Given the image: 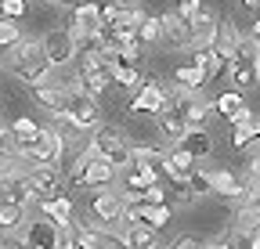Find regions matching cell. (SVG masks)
I'll return each mask as SVG.
<instances>
[{"label":"cell","instance_id":"obj_1","mask_svg":"<svg viewBox=\"0 0 260 249\" xmlns=\"http://www.w3.org/2000/svg\"><path fill=\"white\" fill-rule=\"evenodd\" d=\"M11 51V73L22 80V83H29V87H37V83H47L51 80V61H47V54H44V47H40V40H18L15 47H8Z\"/></svg>","mask_w":260,"mask_h":249},{"label":"cell","instance_id":"obj_2","mask_svg":"<svg viewBox=\"0 0 260 249\" xmlns=\"http://www.w3.org/2000/svg\"><path fill=\"white\" fill-rule=\"evenodd\" d=\"M90 148L102 155L105 163H112L116 170H123L126 163H130V137H126V130L123 127H112V123H98L94 127V137H90Z\"/></svg>","mask_w":260,"mask_h":249},{"label":"cell","instance_id":"obj_3","mask_svg":"<svg viewBox=\"0 0 260 249\" xmlns=\"http://www.w3.org/2000/svg\"><path fill=\"white\" fill-rule=\"evenodd\" d=\"M109 83H112V65L98 54V47L80 51V73H76V83H73V87H80L83 94L98 98V94H105Z\"/></svg>","mask_w":260,"mask_h":249},{"label":"cell","instance_id":"obj_4","mask_svg":"<svg viewBox=\"0 0 260 249\" xmlns=\"http://www.w3.org/2000/svg\"><path fill=\"white\" fill-rule=\"evenodd\" d=\"M170 109H174V87H167L159 76H145V83L130 101V116H159Z\"/></svg>","mask_w":260,"mask_h":249},{"label":"cell","instance_id":"obj_5","mask_svg":"<svg viewBox=\"0 0 260 249\" xmlns=\"http://www.w3.org/2000/svg\"><path fill=\"white\" fill-rule=\"evenodd\" d=\"M123 199H119V192H112V188H98L94 192V199H90V209H87V221H94L98 228H105V231H116V235H123V228H126V221H123Z\"/></svg>","mask_w":260,"mask_h":249},{"label":"cell","instance_id":"obj_6","mask_svg":"<svg viewBox=\"0 0 260 249\" xmlns=\"http://www.w3.org/2000/svg\"><path fill=\"white\" fill-rule=\"evenodd\" d=\"M65 119H69L80 134L94 130L98 123H102V109H98V98L83 94L80 87H73V83H69V105H65Z\"/></svg>","mask_w":260,"mask_h":249},{"label":"cell","instance_id":"obj_7","mask_svg":"<svg viewBox=\"0 0 260 249\" xmlns=\"http://www.w3.org/2000/svg\"><path fill=\"white\" fill-rule=\"evenodd\" d=\"M69 235H73V249H123L126 242H123V235H116V231H105V228H98V224H90V221H83V224H69Z\"/></svg>","mask_w":260,"mask_h":249},{"label":"cell","instance_id":"obj_8","mask_svg":"<svg viewBox=\"0 0 260 249\" xmlns=\"http://www.w3.org/2000/svg\"><path fill=\"white\" fill-rule=\"evenodd\" d=\"M61 152H65V141L54 127H40L37 137H32L29 152H25V159L29 163H37V166H58L61 163Z\"/></svg>","mask_w":260,"mask_h":249},{"label":"cell","instance_id":"obj_9","mask_svg":"<svg viewBox=\"0 0 260 249\" xmlns=\"http://www.w3.org/2000/svg\"><path fill=\"white\" fill-rule=\"evenodd\" d=\"M174 112L184 119V127H206L213 105L206 98H199V90H177L174 87Z\"/></svg>","mask_w":260,"mask_h":249},{"label":"cell","instance_id":"obj_10","mask_svg":"<svg viewBox=\"0 0 260 249\" xmlns=\"http://www.w3.org/2000/svg\"><path fill=\"white\" fill-rule=\"evenodd\" d=\"M22 238L29 249H58V224L51 221V217H37V221H25L22 228Z\"/></svg>","mask_w":260,"mask_h":249},{"label":"cell","instance_id":"obj_11","mask_svg":"<svg viewBox=\"0 0 260 249\" xmlns=\"http://www.w3.org/2000/svg\"><path fill=\"white\" fill-rule=\"evenodd\" d=\"M40 47H44V54H47L51 65H65V61L76 58V47H73V40H69L65 29H51V33H44L40 37Z\"/></svg>","mask_w":260,"mask_h":249},{"label":"cell","instance_id":"obj_12","mask_svg":"<svg viewBox=\"0 0 260 249\" xmlns=\"http://www.w3.org/2000/svg\"><path fill=\"white\" fill-rule=\"evenodd\" d=\"M191 33H195V47H213V40H217V29H220V18H217V11L213 8H199L191 18Z\"/></svg>","mask_w":260,"mask_h":249},{"label":"cell","instance_id":"obj_13","mask_svg":"<svg viewBox=\"0 0 260 249\" xmlns=\"http://www.w3.org/2000/svg\"><path fill=\"white\" fill-rule=\"evenodd\" d=\"M29 184H32L37 202H40V199H51V195H58V192H65L58 166H32V170H29Z\"/></svg>","mask_w":260,"mask_h":249},{"label":"cell","instance_id":"obj_14","mask_svg":"<svg viewBox=\"0 0 260 249\" xmlns=\"http://www.w3.org/2000/svg\"><path fill=\"white\" fill-rule=\"evenodd\" d=\"M159 22H162V40H170L174 47H195V33L188 18H181L177 11H167L159 15Z\"/></svg>","mask_w":260,"mask_h":249},{"label":"cell","instance_id":"obj_15","mask_svg":"<svg viewBox=\"0 0 260 249\" xmlns=\"http://www.w3.org/2000/svg\"><path fill=\"white\" fill-rule=\"evenodd\" d=\"M224 73H228V80L235 83V90H249V87H256V83H260L256 58H242V54H235V58L224 65Z\"/></svg>","mask_w":260,"mask_h":249},{"label":"cell","instance_id":"obj_16","mask_svg":"<svg viewBox=\"0 0 260 249\" xmlns=\"http://www.w3.org/2000/svg\"><path fill=\"white\" fill-rule=\"evenodd\" d=\"M148 184H159V166H145V163H126L123 166V192L141 195Z\"/></svg>","mask_w":260,"mask_h":249},{"label":"cell","instance_id":"obj_17","mask_svg":"<svg viewBox=\"0 0 260 249\" xmlns=\"http://www.w3.org/2000/svg\"><path fill=\"white\" fill-rule=\"evenodd\" d=\"M32 98L58 116V112H65V105H69V87L58 83V80H47V83H37V87H32Z\"/></svg>","mask_w":260,"mask_h":249},{"label":"cell","instance_id":"obj_18","mask_svg":"<svg viewBox=\"0 0 260 249\" xmlns=\"http://www.w3.org/2000/svg\"><path fill=\"white\" fill-rule=\"evenodd\" d=\"M162 166H167V173H170V181H174V184H184V181L191 177V170L199 166V163H195L181 145H174L167 155H162Z\"/></svg>","mask_w":260,"mask_h":249},{"label":"cell","instance_id":"obj_19","mask_svg":"<svg viewBox=\"0 0 260 249\" xmlns=\"http://www.w3.org/2000/svg\"><path fill=\"white\" fill-rule=\"evenodd\" d=\"M116 166L112 163H105L102 155H94V159L87 163V170H83V188H112V181H116Z\"/></svg>","mask_w":260,"mask_h":249},{"label":"cell","instance_id":"obj_20","mask_svg":"<svg viewBox=\"0 0 260 249\" xmlns=\"http://www.w3.org/2000/svg\"><path fill=\"white\" fill-rule=\"evenodd\" d=\"M4 188H8V199L18 202V206H25V209L37 202V195H32V184H29V170L8 173V177H4Z\"/></svg>","mask_w":260,"mask_h":249},{"label":"cell","instance_id":"obj_21","mask_svg":"<svg viewBox=\"0 0 260 249\" xmlns=\"http://www.w3.org/2000/svg\"><path fill=\"white\" fill-rule=\"evenodd\" d=\"M181 148L191 155L195 163H203L206 155L213 152V137H210V130H206V127H188V134L181 137Z\"/></svg>","mask_w":260,"mask_h":249},{"label":"cell","instance_id":"obj_22","mask_svg":"<svg viewBox=\"0 0 260 249\" xmlns=\"http://www.w3.org/2000/svg\"><path fill=\"white\" fill-rule=\"evenodd\" d=\"M25 206L11 202V199H0V235H22L25 228Z\"/></svg>","mask_w":260,"mask_h":249},{"label":"cell","instance_id":"obj_23","mask_svg":"<svg viewBox=\"0 0 260 249\" xmlns=\"http://www.w3.org/2000/svg\"><path fill=\"white\" fill-rule=\"evenodd\" d=\"M37 206L44 209V217H51L54 224H73V199L65 195V192H58L51 199H40Z\"/></svg>","mask_w":260,"mask_h":249},{"label":"cell","instance_id":"obj_24","mask_svg":"<svg viewBox=\"0 0 260 249\" xmlns=\"http://www.w3.org/2000/svg\"><path fill=\"white\" fill-rule=\"evenodd\" d=\"M37 123H32L29 116H18V119H11V127H8V137H11V145H15V152H29V145H32V137H37Z\"/></svg>","mask_w":260,"mask_h":249},{"label":"cell","instance_id":"obj_25","mask_svg":"<svg viewBox=\"0 0 260 249\" xmlns=\"http://www.w3.org/2000/svg\"><path fill=\"white\" fill-rule=\"evenodd\" d=\"M138 209H141V224H148V228H167L170 221H174V206L170 202H141L138 199Z\"/></svg>","mask_w":260,"mask_h":249},{"label":"cell","instance_id":"obj_26","mask_svg":"<svg viewBox=\"0 0 260 249\" xmlns=\"http://www.w3.org/2000/svg\"><path fill=\"white\" fill-rule=\"evenodd\" d=\"M206 192H213V195H220L228 202L239 192V181H235L232 170H206Z\"/></svg>","mask_w":260,"mask_h":249},{"label":"cell","instance_id":"obj_27","mask_svg":"<svg viewBox=\"0 0 260 249\" xmlns=\"http://www.w3.org/2000/svg\"><path fill=\"white\" fill-rule=\"evenodd\" d=\"M98 18H102V8H98L94 0H76L73 15H69V25H80V29H87V33H94Z\"/></svg>","mask_w":260,"mask_h":249},{"label":"cell","instance_id":"obj_28","mask_svg":"<svg viewBox=\"0 0 260 249\" xmlns=\"http://www.w3.org/2000/svg\"><path fill=\"white\" fill-rule=\"evenodd\" d=\"M191 65L206 76V83H213V80L220 76V69H224V61L213 54V47H195V51H191Z\"/></svg>","mask_w":260,"mask_h":249},{"label":"cell","instance_id":"obj_29","mask_svg":"<svg viewBox=\"0 0 260 249\" xmlns=\"http://www.w3.org/2000/svg\"><path fill=\"white\" fill-rule=\"evenodd\" d=\"M123 242H126L130 249H159L155 228H148V224H126V228H123Z\"/></svg>","mask_w":260,"mask_h":249},{"label":"cell","instance_id":"obj_30","mask_svg":"<svg viewBox=\"0 0 260 249\" xmlns=\"http://www.w3.org/2000/svg\"><path fill=\"white\" fill-rule=\"evenodd\" d=\"M159 134L167 137L170 145H181V137L188 134V127H184V119L170 109V112H159Z\"/></svg>","mask_w":260,"mask_h":249},{"label":"cell","instance_id":"obj_31","mask_svg":"<svg viewBox=\"0 0 260 249\" xmlns=\"http://www.w3.org/2000/svg\"><path fill=\"white\" fill-rule=\"evenodd\" d=\"M174 87H177V90H203V87H206V76L195 69V65H177Z\"/></svg>","mask_w":260,"mask_h":249},{"label":"cell","instance_id":"obj_32","mask_svg":"<svg viewBox=\"0 0 260 249\" xmlns=\"http://www.w3.org/2000/svg\"><path fill=\"white\" fill-rule=\"evenodd\" d=\"M94 148H83L80 155H76V159L69 163V170H65V181H69V188H83V170H87V163L94 159Z\"/></svg>","mask_w":260,"mask_h":249},{"label":"cell","instance_id":"obj_33","mask_svg":"<svg viewBox=\"0 0 260 249\" xmlns=\"http://www.w3.org/2000/svg\"><path fill=\"white\" fill-rule=\"evenodd\" d=\"M112 83H119V87H141L145 76L138 73V65H123V61H116V65H112Z\"/></svg>","mask_w":260,"mask_h":249},{"label":"cell","instance_id":"obj_34","mask_svg":"<svg viewBox=\"0 0 260 249\" xmlns=\"http://www.w3.org/2000/svg\"><path fill=\"white\" fill-rule=\"evenodd\" d=\"M145 22V11L134 4V8H119L116 15V25H119V33H138V25Z\"/></svg>","mask_w":260,"mask_h":249},{"label":"cell","instance_id":"obj_35","mask_svg":"<svg viewBox=\"0 0 260 249\" xmlns=\"http://www.w3.org/2000/svg\"><path fill=\"white\" fill-rule=\"evenodd\" d=\"M232 231H246V235H260V213H253L249 206H242V209L235 213V224H232Z\"/></svg>","mask_w":260,"mask_h":249},{"label":"cell","instance_id":"obj_36","mask_svg":"<svg viewBox=\"0 0 260 249\" xmlns=\"http://www.w3.org/2000/svg\"><path fill=\"white\" fill-rule=\"evenodd\" d=\"M18 40H22V29H18V22H15V18H4V15H0V51L15 47Z\"/></svg>","mask_w":260,"mask_h":249},{"label":"cell","instance_id":"obj_37","mask_svg":"<svg viewBox=\"0 0 260 249\" xmlns=\"http://www.w3.org/2000/svg\"><path fill=\"white\" fill-rule=\"evenodd\" d=\"M138 40H141V44H155V40H162V22H159L155 15H145V22L138 25Z\"/></svg>","mask_w":260,"mask_h":249},{"label":"cell","instance_id":"obj_38","mask_svg":"<svg viewBox=\"0 0 260 249\" xmlns=\"http://www.w3.org/2000/svg\"><path fill=\"white\" fill-rule=\"evenodd\" d=\"M239 105H246V101H242V90H228V94H220V98L213 101V112H220V116H232Z\"/></svg>","mask_w":260,"mask_h":249},{"label":"cell","instance_id":"obj_39","mask_svg":"<svg viewBox=\"0 0 260 249\" xmlns=\"http://www.w3.org/2000/svg\"><path fill=\"white\" fill-rule=\"evenodd\" d=\"M162 155H167V152H155V148H130V163H145V166H162Z\"/></svg>","mask_w":260,"mask_h":249},{"label":"cell","instance_id":"obj_40","mask_svg":"<svg viewBox=\"0 0 260 249\" xmlns=\"http://www.w3.org/2000/svg\"><path fill=\"white\" fill-rule=\"evenodd\" d=\"M224 242L228 249H256V235H246V231H228Z\"/></svg>","mask_w":260,"mask_h":249},{"label":"cell","instance_id":"obj_41","mask_svg":"<svg viewBox=\"0 0 260 249\" xmlns=\"http://www.w3.org/2000/svg\"><path fill=\"white\" fill-rule=\"evenodd\" d=\"M253 141V130H249V123L246 127H232V134H228V145H232L235 152H246V145Z\"/></svg>","mask_w":260,"mask_h":249},{"label":"cell","instance_id":"obj_42","mask_svg":"<svg viewBox=\"0 0 260 249\" xmlns=\"http://www.w3.org/2000/svg\"><path fill=\"white\" fill-rule=\"evenodd\" d=\"M0 15H4V18H22L25 15V0H0Z\"/></svg>","mask_w":260,"mask_h":249},{"label":"cell","instance_id":"obj_43","mask_svg":"<svg viewBox=\"0 0 260 249\" xmlns=\"http://www.w3.org/2000/svg\"><path fill=\"white\" fill-rule=\"evenodd\" d=\"M138 199H141V202H167V192H162L159 184H148V188H145Z\"/></svg>","mask_w":260,"mask_h":249},{"label":"cell","instance_id":"obj_44","mask_svg":"<svg viewBox=\"0 0 260 249\" xmlns=\"http://www.w3.org/2000/svg\"><path fill=\"white\" fill-rule=\"evenodd\" d=\"M228 119H232V127H246V123L253 119V112H249L246 105H239V109H235L232 116H228Z\"/></svg>","mask_w":260,"mask_h":249},{"label":"cell","instance_id":"obj_45","mask_svg":"<svg viewBox=\"0 0 260 249\" xmlns=\"http://www.w3.org/2000/svg\"><path fill=\"white\" fill-rule=\"evenodd\" d=\"M199 8H203V0H181V4H177V15H181V18H191Z\"/></svg>","mask_w":260,"mask_h":249},{"label":"cell","instance_id":"obj_46","mask_svg":"<svg viewBox=\"0 0 260 249\" xmlns=\"http://www.w3.org/2000/svg\"><path fill=\"white\" fill-rule=\"evenodd\" d=\"M199 245H203L199 238H191V235H184V238H177V242H170L167 249H199Z\"/></svg>","mask_w":260,"mask_h":249},{"label":"cell","instance_id":"obj_47","mask_svg":"<svg viewBox=\"0 0 260 249\" xmlns=\"http://www.w3.org/2000/svg\"><path fill=\"white\" fill-rule=\"evenodd\" d=\"M0 249H29L22 235H4V242H0Z\"/></svg>","mask_w":260,"mask_h":249},{"label":"cell","instance_id":"obj_48","mask_svg":"<svg viewBox=\"0 0 260 249\" xmlns=\"http://www.w3.org/2000/svg\"><path fill=\"white\" fill-rule=\"evenodd\" d=\"M253 11H256V22H253V29H249V40L260 47V8H253Z\"/></svg>","mask_w":260,"mask_h":249},{"label":"cell","instance_id":"obj_49","mask_svg":"<svg viewBox=\"0 0 260 249\" xmlns=\"http://www.w3.org/2000/svg\"><path fill=\"white\" fill-rule=\"evenodd\" d=\"M246 206H249L253 213H260V188H253V192H249V199H246Z\"/></svg>","mask_w":260,"mask_h":249},{"label":"cell","instance_id":"obj_50","mask_svg":"<svg viewBox=\"0 0 260 249\" xmlns=\"http://www.w3.org/2000/svg\"><path fill=\"white\" fill-rule=\"evenodd\" d=\"M199 249H228V242H224V238H217V242H210V245H199Z\"/></svg>","mask_w":260,"mask_h":249},{"label":"cell","instance_id":"obj_51","mask_svg":"<svg viewBox=\"0 0 260 249\" xmlns=\"http://www.w3.org/2000/svg\"><path fill=\"white\" fill-rule=\"evenodd\" d=\"M249 130H253V137H260V119H249Z\"/></svg>","mask_w":260,"mask_h":249},{"label":"cell","instance_id":"obj_52","mask_svg":"<svg viewBox=\"0 0 260 249\" xmlns=\"http://www.w3.org/2000/svg\"><path fill=\"white\" fill-rule=\"evenodd\" d=\"M116 4H119V8H134V4H138V0H116Z\"/></svg>","mask_w":260,"mask_h":249},{"label":"cell","instance_id":"obj_53","mask_svg":"<svg viewBox=\"0 0 260 249\" xmlns=\"http://www.w3.org/2000/svg\"><path fill=\"white\" fill-rule=\"evenodd\" d=\"M242 4H246V8H260V0H242Z\"/></svg>","mask_w":260,"mask_h":249},{"label":"cell","instance_id":"obj_54","mask_svg":"<svg viewBox=\"0 0 260 249\" xmlns=\"http://www.w3.org/2000/svg\"><path fill=\"white\" fill-rule=\"evenodd\" d=\"M47 4H76V0H47Z\"/></svg>","mask_w":260,"mask_h":249},{"label":"cell","instance_id":"obj_55","mask_svg":"<svg viewBox=\"0 0 260 249\" xmlns=\"http://www.w3.org/2000/svg\"><path fill=\"white\" fill-rule=\"evenodd\" d=\"M256 69H260V54H256Z\"/></svg>","mask_w":260,"mask_h":249},{"label":"cell","instance_id":"obj_56","mask_svg":"<svg viewBox=\"0 0 260 249\" xmlns=\"http://www.w3.org/2000/svg\"><path fill=\"white\" fill-rule=\"evenodd\" d=\"M256 249H260V235H256Z\"/></svg>","mask_w":260,"mask_h":249},{"label":"cell","instance_id":"obj_57","mask_svg":"<svg viewBox=\"0 0 260 249\" xmlns=\"http://www.w3.org/2000/svg\"><path fill=\"white\" fill-rule=\"evenodd\" d=\"M123 249H130V245H123Z\"/></svg>","mask_w":260,"mask_h":249}]
</instances>
